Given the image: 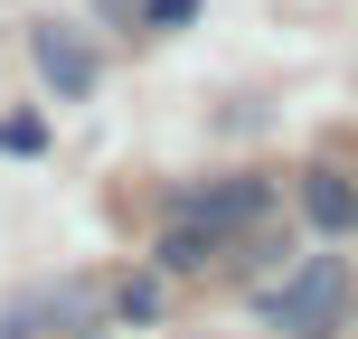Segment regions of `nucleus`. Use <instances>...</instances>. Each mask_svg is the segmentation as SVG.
Returning <instances> with one entry per match:
<instances>
[{
	"mask_svg": "<svg viewBox=\"0 0 358 339\" xmlns=\"http://www.w3.org/2000/svg\"><path fill=\"white\" fill-rule=\"evenodd\" d=\"M38 142H48V132H38V123H29V113H10V123H0V151H10V161H29V151H38Z\"/></svg>",
	"mask_w": 358,
	"mask_h": 339,
	"instance_id": "0eeeda50",
	"label": "nucleus"
},
{
	"mask_svg": "<svg viewBox=\"0 0 358 339\" xmlns=\"http://www.w3.org/2000/svg\"><path fill=\"white\" fill-rule=\"evenodd\" d=\"M29 57H38V75H48L66 104H76V94H94V75H104V57H94L76 29H57V19H48V29H29Z\"/></svg>",
	"mask_w": 358,
	"mask_h": 339,
	"instance_id": "7ed1b4c3",
	"label": "nucleus"
},
{
	"mask_svg": "<svg viewBox=\"0 0 358 339\" xmlns=\"http://www.w3.org/2000/svg\"><path fill=\"white\" fill-rule=\"evenodd\" d=\"M113 311H123V321H151V311H161V283H123V292H113Z\"/></svg>",
	"mask_w": 358,
	"mask_h": 339,
	"instance_id": "6e6552de",
	"label": "nucleus"
},
{
	"mask_svg": "<svg viewBox=\"0 0 358 339\" xmlns=\"http://www.w3.org/2000/svg\"><path fill=\"white\" fill-rule=\"evenodd\" d=\"M340 311H349V264L340 254H302V264L264 292V330H283V339H330Z\"/></svg>",
	"mask_w": 358,
	"mask_h": 339,
	"instance_id": "f257e3e1",
	"label": "nucleus"
},
{
	"mask_svg": "<svg viewBox=\"0 0 358 339\" xmlns=\"http://www.w3.org/2000/svg\"><path fill=\"white\" fill-rule=\"evenodd\" d=\"M189 10H198V0H142V19H151V29H179Z\"/></svg>",
	"mask_w": 358,
	"mask_h": 339,
	"instance_id": "1a4fd4ad",
	"label": "nucleus"
},
{
	"mask_svg": "<svg viewBox=\"0 0 358 339\" xmlns=\"http://www.w3.org/2000/svg\"><path fill=\"white\" fill-rule=\"evenodd\" d=\"M179 217H189V226H208V236H236V226H255V217H264V179H217V189H189V198H179Z\"/></svg>",
	"mask_w": 358,
	"mask_h": 339,
	"instance_id": "20e7f679",
	"label": "nucleus"
},
{
	"mask_svg": "<svg viewBox=\"0 0 358 339\" xmlns=\"http://www.w3.org/2000/svg\"><path fill=\"white\" fill-rule=\"evenodd\" d=\"M208 254H217V236H208V226H189V217H179V226L161 236V264H170V273H198Z\"/></svg>",
	"mask_w": 358,
	"mask_h": 339,
	"instance_id": "423d86ee",
	"label": "nucleus"
},
{
	"mask_svg": "<svg viewBox=\"0 0 358 339\" xmlns=\"http://www.w3.org/2000/svg\"><path fill=\"white\" fill-rule=\"evenodd\" d=\"M104 311H113V302H104L94 283H48V292H29V302L0 311V339H85Z\"/></svg>",
	"mask_w": 358,
	"mask_h": 339,
	"instance_id": "f03ea898",
	"label": "nucleus"
},
{
	"mask_svg": "<svg viewBox=\"0 0 358 339\" xmlns=\"http://www.w3.org/2000/svg\"><path fill=\"white\" fill-rule=\"evenodd\" d=\"M302 208H311L321 236H349V226H358V189H349L340 170H311V179H302Z\"/></svg>",
	"mask_w": 358,
	"mask_h": 339,
	"instance_id": "39448f33",
	"label": "nucleus"
}]
</instances>
